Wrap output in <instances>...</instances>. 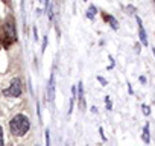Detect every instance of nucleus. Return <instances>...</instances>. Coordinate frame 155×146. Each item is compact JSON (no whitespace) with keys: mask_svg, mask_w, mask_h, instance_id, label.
<instances>
[{"mask_svg":"<svg viewBox=\"0 0 155 146\" xmlns=\"http://www.w3.org/2000/svg\"><path fill=\"white\" fill-rule=\"evenodd\" d=\"M21 82L18 81V79H14L12 82H11V85L8 87V88H5L2 93H3V96H6V98H18L20 95H21Z\"/></svg>","mask_w":155,"mask_h":146,"instance_id":"2","label":"nucleus"},{"mask_svg":"<svg viewBox=\"0 0 155 146\" xmlns=\"http://www.w3.org/2000/svg\"><path fill=\"white\" fill-rule=\"evenodd\" d=\"M44 3H46V6H49L50 5V0H44Z\"/></svg>","mask_w":155,"mask_h":146,"instance_id":"16","label":"nucleus"},{"mask_svg":"<svg viewBox=\"0 0 155 146\" xmlns=\"http://www.w3.org/2000/svg\"><path fill=\"white\" fill-rule=\"evenodd\" d=\"M53 98H55V76L52 75L50 81H49V85H47V99L53 101Z\"/></svg>","mask_w":155,"mask_h":146,"instance_id":"4","label":"nucleus"},{"mask_svg":"<svg viewBox=\"0 0 155 146\" xmlns=\"http://www.w3.org/2000/svg\"><path fill=\"white\" fill-rule=\"evenodd\" d=\"M137 23H138V31H140V40L144 46H147V37H146V32L143 29V25H141V20L137 17Z\"/></svg>","mask_w":155,"mask_h":146,"instance_id":"6","label":"nucleus"},{"mask_svg":"<svg viewBox=\"0 0 155 146\" xmlns=\"http://www.w3.org/2000/svg\"><path fill=\"white\" fill-rule=\"evenodd\" d=\"M5 37H9L11 41H14L15 37H17V34H15V26H14V22H12V20H9V22L5 25Z\"/></svg>","mask_w":155,"mask_h":146,"instance_id":"3","label":"nucleus"},{"mask_svg":"<svg viewBox=\"0 0 155 146\" xmlns=\"http://www.w3.org/2000/svg\"><path fill=\"white\" fill-rule=\"evenodd\" d=\"M152 52H153V55H155V49H152Z\"/></svg>","mask_w":155,"mask_h":146,"instance_id":"17","label":"nucleus"},{"mask_svg":"<svg viewBox=\"0 0 155 146\" xmlns=\"http://www.w3.org/2000/svg\"><path fill=\"white\" fill-rule=\"evenodd\" d=\"M97 81H99L102 85H107V79H105V78H102V76H97Z\"/></svg>","mask_w":155,"mask_h":146,"instance_id":"13","label":"nucleus"},{"mask_svg":"<svg viewBox=\"0 0 155 146\" xmlns=\"http://www.w3.org/2000/svg\"><path fill=\"white\" fill-rule=\"evenodd\" d=\"M37 146H38V144H37Z\"/></svg>","mask_w":155,"mask_h":146,"instance_id":"19","label":"nucleus"},{"mask_svg":"<svg viewBox=\"0 0 155 146\" xmlns=\"http://www.w3.org/2000/svg\"><path fill=\"white\" fill-rule=\"evenodd\" d=\"M94 15H96V6H94V5H90V8H88V11H87V17H88L90 20H93Z\"/></svg>","mask_w":155,"mask_h":146,"instance_id":"9","label":"nucleus"},{"mask_svg":"<svg viewBox=\"0 0 155 146\" xmlns=\"http://www.w3.org/2000/svg\"><path fill=\"white\" fill-rule=\"evenodd\" d=\"M46 46H47V37H44V38H43V49H41L43 52H44V49H46Z\"/></svg>","mask_w":155,"mask_h":146,"instance_id":"14","label":"nucleus"},{"mask_svg":"<svg viewBox=\"0 0 155 146\" xmlns=\"http://www.w3.org/2000/svg\"><path fill=\"white\" fill-rule=\"evenodd\" d=\"M141 138H143V141L147 144V143H150V135H149V125L146 123L144 125V128H143V135H141Z\"/></svg>","mask_w":155,"mask_h":146,"instance_id":"7","label":"nucleus"},{"mask_svg":"<svg viewBox=\"0 0 155 146\" xmlns=\"http://www.w3.org/2000/svg\"><path fill=\"white\" fill-rule=\"evenodd\" d=\"M126 11H128V14H129V15H132V14L135 12V8H134V6H128V8H126Z\"/></svg>","mask_w":155,"mask_h":146,"instance_id":"12","label":"nucleus"},{"mask_svg":"<svg viewBox=\"0 0 155 146\" xmlns=\"http://www.w3.org/2000/svg\"><path fill=\"white\" fill-rule=\"evenodd\" d=\"M38 2H41V0H38Z\"/></svg>","mask_w":155,"mask_h":146,"instance_id":"18","label":"nucleus"},{"mask_svg":"<svg viewBox=\"0 0 155 146\" xmlns=\"http://www.w3.org/2000/svg\"><path fill=\"white\" fill-rule=\"evenodd\" d=\"M105 20L110 23V26H111L113 29H117V28H119V25H117V20H116L114 17H111V15H105Z\"/></svg>","mask_w":155,"mask_h":146,"instance_id":"8","label":"nucleus"},{"mask_svg":"<svg viewBox=\"0 0 155 146\" xmlns=\"http://www.w3.org/2000/svg\"><path fill=\"white\" fill-rule=\"evenodd\" d=\"M141 108H143V114H144V116H149V114H150V108H149L147 105H143Z\"/></svg>","mask_w":155,"mask_h":146,"instance_id":"10","label":"nucleus"},{"mask_svg":"<svg viewBox=\"0 0 155 146\" xmlns=\"http://www.w3.org/2000/svg\"><path fill=\"white\" fill-rule=\"evenodd\" d=\"M78 88H79V96H78V101H79V108L84 111V110H85V99H84V87H82V82L78 84Z\"/></svg>","mask_w":155,"mask_h":146,"instance_id":"5","label":"nucleus"},{"mask_svg":"<svg viewBox=\"0 0 155 146\" xmlns=\"http://www.w3.org/2000/svg\"><path fill=\"white\" fill-rule=\"evenodd\" d=\"M9 126H11L12 134L21 137V135H25V134L29 131V128H31V122H29V119H28L25 114H17V116L12 117Z\"/></svg>","mask_w":155,"mask_h":146,"instance_id":"1","label":"nucleus"},{"mask_svg":"<svg viewBox=\"0 0 155 146\" xmlns=\"http://www.w3.org/2000/svg\"><path fill=\"white\" fill-rule=\"evenodd\" d=\"M5 143H3V129H2V126H0V146H3Z\"/></svg>","mask_w":155,"mask_h":146,"instance_id":"11","label":"nucleus"},{"mask_svg":"<svg viewBox=\"0 0 155 146\" xmlns=\"http://www.w3.org/2000/svg\"><path fill=\"white\" fill-rule=\"evenodd\" d=\"M99 132H101V137H102V140H107V138H105V135H104V129H102V128L99 129Z\"/></svg>","mask_w":155,"mask_h":146,"instance_id":"15","label":"nucleus"}]
</instances>
